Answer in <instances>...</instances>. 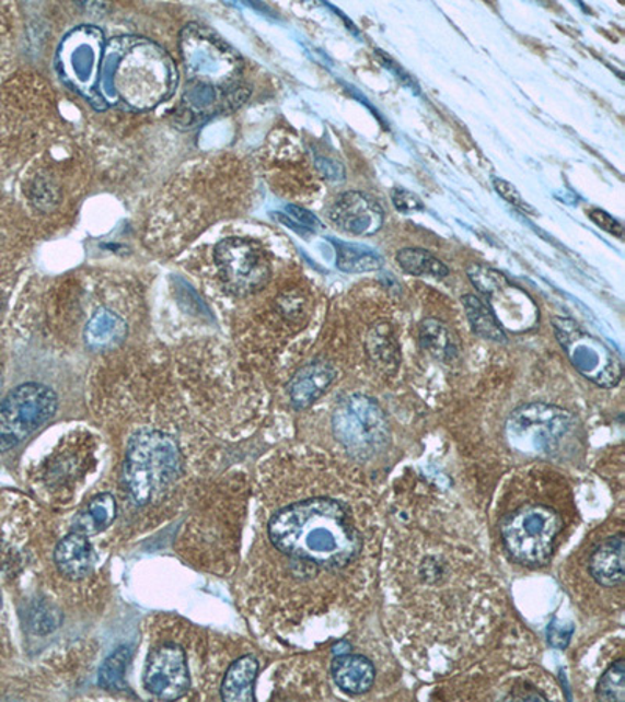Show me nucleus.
Here are the masks:
<instances>
[{"label": "nucleus", "mask_w": 625, "mask_h": 702, "mask_svg": "<svg viewBox=\"0 0 625 702\" xmlns=\"http://www.w3.org/2000/svg\"><path fill=\"white\" fill-rule=\"evenodd\" d=\"M269 539L281 553L324 569H343L363 550V537L345 504L312 499L274 515Z\"/></svg>", "instance_id": "f257e3e1"}, {"label": "nucleus", "mask_w": 625, "mask_h": 702, "mask_svg": "<svg viewBox=\"0 0 625 702\" xmlns=\"http://www.w3.org/2000/svg\"><path fill=\"white\" fill-rule=\"evenodd\" d=\"M181 471V448L170 434L146 430L130 438L124 464V482L138 506L159 499Z\"/></svg>", "instance_id": "f03ea898"}, {"label": "nucleus", "mask_w": 625, "mask_h": 702, "mask_svg": "<svg viewBox=\"0 0 625 702\" xmlns=\"http://www.w3.org/2000/svg\"><path fill=\"white\" fill-rule=\"evenodd\" d=\"M562 528L560 515L543 504H525L500 523L508 553L519 564L528 566H541L549 562Z\"/></svg>", "instance_id": "7ed1b4c3"}, {"label": "nucleus", "mask_w": 625, "mask_h": 702, "mask_svg": "<svg viewBox=\"0 0 625 702\" xmlns=\"http://www.w3.org/2000/svg\"><path fill=\"white\" fill-rule=\"evenodd\" d=\"M332 428L336 441L360 460L379 455L390 442L385 412L367 395H350L336 406Z\"/></svg>", "instance_id": "20e7f679"}, {"label": "nucleus", "mask_w": 625, "mask_h": 702, "mask_svg": "<svg viewBox=\"0 0 625 702\" xmlns=\"http://www.w3.org/2000/svg\"><path fill=\"white\" fill-rule=\"evenodd\" d=\"M57 408V394L44 384L27 383L11 390L0 403V453L32 436L53 419Z\"/></svg>", "instance_id": "39448f33"}, {"label": "nucleus", "mask_w": 625, "mask_h": 702, "mask_svg": "<svg viewBox=\"0 0 625 702\" xmlns=\"http://www.w3.org/2000/svg\"><path fill=\"white\" fill-rule=\"evenodd\" d=\"M555 332L576 371L595 386L612 389L623 379V362L604 342L569 319H554Z\"/></svg>", "instance_id": "423d86ee"}, {"label": "nucleus", "mask_w": 625, "mask_h": 702, "mask_svg": "<svg viewBox=\"0 0 625 702\" xmlns=\"http://www.w3.org/2000/svg\"><path fill=\"white\" fill-rule=\"evenodd\" d=\"M574 425L572 416L557 406L530 403L518 408L507 422V436L528 453H551Z\"/></svg>", "instance_id": "0eeeda50"}, {"label": "nucleus", "mask_w": 625, "mask_h": 702, "mask_svg": "<svg viewBox=\"0 0 625 702\" xmlns=\"http://www.w3.org/2000/svg\"><path fill=\"white\" fill-rule=\"evenodd\" d=\"M215 259L222 281L232 294H255L268 284V255L255 241L229 237L216 247Z\"/></svg>", "instance_id": "6e6552de"}, {"label": "nucleus", "mask_w": 625, "mask_h": 702, "mask_svg": "<svg viewBox=\"0 0 625 702\" xmlns=\"http://www.w3.org/2000/svg\"><path fill=\"white\" fill-rule=\"evenodd\" d=\"M148 692L160 700L173 701L189 689V672L184 650L174 643L159 646L149 656L144 670Z\"/></svg>", "instance_id": "1a4fd4ad"}, {"label": "nucleus", "mask_w": 625, "mask_h": 702, "mask_svg": "<svg viewBox=\"0 0 625 702\" xmlns=\"http://www.w3.org/2000/svg\"><path fill=\"white\" fill-rule=\"evenodd\" d=\"M328 218L342 232L354 236H371L382 229L385 215L382 207L367 194H342L332 204Z\"/></svg>", "instance_id": "9d476101"}, {"label": "nucleus", "mask_w": 625, "mask_h": 702, "mask_svg": "<svg viewBox=\"0 0 625 702\" xmlns=\"http://www.w3.org/2000/svg\"><path fill=\"white\" fill-rule=\"evenodd\" d=\"M336 378V371L325 362H313L305 365L288 384V394L294 408L305 409L313 405L317 398L323 397Z\"/></svg>", "instance_id": "9b49d317"}, {"label": "nucleus", "mask_w": 625, "mask_h": 702, "mask_svg": "<svg viewBox=\"0 0 625 702\" xmlns=\"http://www.w3.org/2000/svg\"><path fill=\"white\" fill-rule=\"evenodd\" d=\"M625 536L623 533L609 537L593 551L590 558V573L595 583L604 587H616L624 583Z\"/></svg>", "instance_id": "f8f14e48"}, {"label": "nucleus", "mask_w": 625, "mask_h": 702, "mask_svg": "<svg viewBox=\"0 0 625 702\" xmlns=\"http://www.w3.org/2000/svg\"><path fill=\"white\" fill-rule=\"evenodd\" d=\"M94 553L85 534L74 531L66 536L55 550V564L69 580H82L93 566Z\"/></svg>", "instance_id": "ddd939ff"}, {"label": "nucleus", "mask_w": 625, "mask_h": 702, "mask_svg": "<svg viewBox=\"0 0 625 702\" xmlns=\"http://www.w3.org/2000/svg\"><path fill=\"white\" fill-rule=\"evenodd\" d=\"M332 676L343 692L363 694L375 681V668L367 657L358 654H342L332 664Z\"/></svg>", "instance_id": "4468645a"}, {"label": "nucleus", "mask_w": 625, "mask_h": 702, "mask_svg": "<svg viewBox=\"0 0 625 702\" xmlns=\"http://www.w3.org/2000/svg\"><path fill=\"white\" fill-rule=\"evenodd\" d=\"M258 660L254 656L238 659L227 670L222 682L221 697L227 702L255 701L254 686L257 681Z\"/></svg>", "instance_id": "2eb2a0df"}, {"label": "nucleus", "mask_w": 625, "mask_h": 702, "mask_svg": "<svg viewBox=\"0 0 625 702\" xmlns=\"http://www.w3.org/2000/svg\"><path fill=\"white\" fill-rule=\"evenodd\" d=\"M116 501L109 493H101L86 504L85 510L77 515L74 531L93 536L107 529L116 518Z\"/></svg>", "instance_id": "dca6fc26"}, {"label": "nucleus", "mask_w": 625, "mask_h": 702, "mask_svg": "<svg viewBox=\"0 0 625 702\" xmlns=\"http://www.w3.org/2000/svg\"><path fill=\"white\" fill-rule=\"evenodd\" d=\"M462 303L475 335L481 336L486 341L507 342L506 331L500 327L495 313L486 305L484 300L475 297L473 294H467L462 299Z\"/></svg>", "instance_id": "f3484780"}, {"label": "nucleus", "mask_w": 625, "mask_h": 702, "mask_svg": "<svg viewBox=\"0 0 625 702\" xmlns=\"http://www.w3.org/2000/svg\"><path fill=\"white\" fill-rule=\"evenodd\" d=\"M420 343L431 356L441 361H451L459 354L455 336L444 321L426 319L420 324Z\"/></svg>", "instance_id": "a211bd4d"}, {"label": "nucleus", "mask_w": 625, "mask_h": 702, "mask_svg": "<svg viewBox=\"0 0 625 702\" xmlns=\"http://www.w3.org/2000/svg\"><path fill=\"white\" fill-rule=\"evenodd\" d=\"M126 325L116 314L101 311L86 328V342L91 349L107 350L123 342Z\"/></svg>", "instance_id": "6ab92c4d"}, {"label": "nucleus", "mask_w": 625, "mask_h": 702, "mask_svg": "<svg viewBox=\"0 0 625 702\" xmlns=\"http://www.w3.org/2000/svg\"><path fill=\"white\" fill-rule=\"evenodd\" d=\"M396 261L401 269L410 276L433 277L438 280L449 276L444 262L423 248H404L396 255Z\"/></svg>", "instance_id": "aec40b11"}, {"label": "nucleus", "mask_w": 625, "mask_h": 702, "mask_svg": "<svg viewBox=\"0 0 625 702\" xmlns=\"http://www.w3.org/2000/svg\"><path fill=\"white\" fill-rule=\"evenodd\" d=\"M336 266L349 273L372 272L382 267V259L357 245L336 244Z\"/></svg>", "instance_id": "412c9836"}, {"label": "nucleus", "mask_w": 625, "mask_h": 702, "mask_svg": "<svg viewBox=\"0 0 625 702\" xmlns=\"http://www.w3.org/2000/svg\"><path fill=\"white\" fill-rule=\"evenodd\" d=\"M131 659V651L127 646L116 650L102 665L99 672V683L107 690H119L126 678L127 667Z\"/></svg>", "instance_id": "4be33fe9"}, {"label": "nucleus", "mask_w": 625, "mask_h": 702, "mask_svg": "<svg viewBox=\"0 0 625 702\" xmlns=\"http://www.w3.org/2000/svg\"><path fill=\"white\" fill-rule=\"evenodd\" d=\"M595 697L601 701H625V662H615L602 676L595 689Z\"/></svg>", "instance_id": "5701e85b"}, {"label": "nucleus", "mask_w": 625, "mask_h": 702, "mask_svg": "<svg viewBox=\"0 0 625 702\" xmlns=\"http://www.w3.org/2000/svg\"><path fill=\"white\" fill-rule=\"evenodd\" d=\"M467 277L473 281L475 288L482 292V294L488 295L489 292L495 291V289L502 286L504 283H507V278L502 273L497 272L495 269H489V267L473 265L467 269Z\"/></svg>", "instance_id": "b1692460"}, {"label": "nucleus", "mask_w": 625, "mask_h": 702, "mask_svg": "<svg viewBox=\"0 0 625 702\" xmlns=\"http://www.w3.org/2000/svg\"><path fill=\"white\" fill-rule=\"evenodd\" d=\"M497 194H499L502 199H506L508 203L513 204L514 208H518L522 213L536 215L535 208L532 204L525 202L524 197L519 194L518 189L514 188L511 183L502 180V178H495L493 180Z\"/></svg>", "instance_id": "393cba45"}, {"label": "nucleus", "mask_w": 625, "mask_h": 702, "mask_svg": "<svg viewBox=\"0 0 625 702\" xmlns=\"http://www.w3.org/2000/svg\"><path fill=\"white\" fill-rule=\"evenodd\" d=\"M391 200H393L394 208L402 214H415L424 211L423 200L416 194L407 191V189H393Z\"/></svg>", "instance_id": "a878e982"}, {"label": "nucleus", "mask_w": 625, "mask_h": 702, "mask_svg": "<svg viewBox=\"0 0 625 702\" xmlns=\"http://www.w3.org/2000/svg\"><path fill=\"white\" fill-rule=\"evenodd\" d=\"M588 215H590L591 221H593L595 225L601 226L602 230H605V232L613 234V236L623 239V225H621L620 222L616 221V219H613L612 215L605 213V211L602 210H591L590 214Z\"/></svg>", "instance_id": "bb28decb"}, {"label": "nucleus", "mask_w": 625, "mask_h": 702, "mask_svg": "<svg viewBox=\"0 0 625 702\" xmlns=\"http://www.w3.org/2000/svg\"><path fill=\"white\" fill-rule=\"evenodd\" d=\"M572 629H569L568 632L565 631V628L555 627L552 624L549 628V642L552 645L557 646V648H565L571 639Z\"/></svg>", "instance_id": "cd10ccee"}, {"label": "nucleus", "mask_w": 625, "mask_h": 702, "mask_svg": "<svg viewBox=\"0 0 625 702\" xmlns=\"http://www.w3.org/2000/svg\"><path fill=\"white\" fill-rule=\"evenodd\" d=\"M324 164H320V167H324V175L327 178H334V180H343L345 178V171L339 164L332 163V161L324 160Z\"/></svg>", "instance_id": "c85d7f7f"}, {"label": "nucleus", "mask_w": 625, "mask_h": 702, "mask_svg": "<svg viewBox=\"0 0 625 702\" xmlns=\"http://www.w3.org/2000/svg\"><path fill=\"white\" fill-rule=\"evenodd\" d=\"M292 215H294V219H298L299 222H302L303 225L306 226H320V222H317V219L314 218L313 214L306 213V211L299 210V208H290Z\"/></svg>", "instance_id": "c756f323"}]
</instances>
